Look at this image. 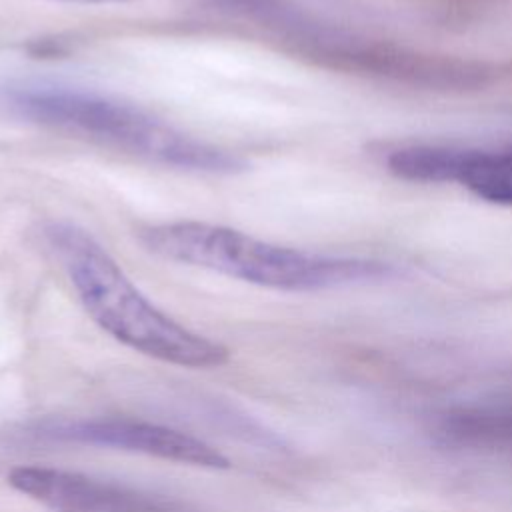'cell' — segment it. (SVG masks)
I'll return each instance as SVG.
<instances>
[{
	"mask_svg": "<svg viewBox=\"0 0 512 512\" xmlns=\"http://www.w3.org/2000/svg\"><path fill=\"white\" fill-rule=\"evenodd\" d=\"M42 234L88 316L114 340L186 368H216L228 362L230 350L224 344L158 310L88 230L70 222H48Z\"/></svg>",
	"mask_w": 512,
	"mask_h": 512,
	"instance_id": "1",
	"label": "cell"
},
{
	"mask_svg": "<svg viewBox=\"0 0 512 512\" xmlns=\"http://www.w3.org/2000/svg\"><path fill=\"white\" fill-rule=\"evenodd\" d=\"M66 2H90V4H102V2H124V0H66Z\"/></svg>",
	"mask_w": 512,
	"mask_h": 512,
	"instance_id": "8",
	"label": "cell"
},
{
	"mask_svg": "<svg viewBox=\"0 0 512 512\" xmlns=\"http://www.w3.org/2000/svg\"><path fill=\"white\" fill-rule=\"evenodd\" d=\"M32 434L58 442L92 444L140 452L190 466L214 470L230 468V460L208 442L186 432H180L176 428L140 420H44L32 428Z\"/></svg>",
	"mask_w": 512,
	"mask_h": 512,
	"instance_id": "4",
	"label": "cell"
},
{
	"mask_svg": "<svg viewBox=\"0 0 512 512\" xmlns=\"http://www.w3.org/2000/svg\"><path fill=\"white\" fill-rule=\"evenodd\" d=\"M140 244L164 260L208 268L230 278L288 292H314L388 282L398 268L370 258L326 256L276 246L240 230L180 220L146 226Z\"/></svg>",
	"mask_w": 512,
	"mask_h": 512,
	"instance_id": "2",
	"label": "cell"
},
{
	"mask_svg": "<svg viewBox=\"0 0 512 512\" xmlns=\"http://www.w3.org/2000/svg\"><path fill=\"white\" fill-rule=\"evenodd\" d=\"M462 148L406 146L388 156V170L410 182H456Z\"/></svg>",
	"mask_w": 512,
	"mask_h": 512,
	"instance_id": "7",
	"label": "cell"
},
{
	"mask_svg": "<svg viewBox=\"0 0 512 512\" xmlns=\"http://www.w3.org/2000/svg\"><path fill=\"white\" fill-rule=\"evenodd\" d=\"M8 484L52 512H184L162 496L50 466H16Z\"/></svg>",
	"mask_w": 512,
	"mask_h": 512,
	"instance_id": "5",
	"label": "cell"
},
{
	"mask_svg": "<svg viewBox=\"0 0 512 512\" xmlns=\"http://www.w3.org/2000/svg\"><path fill=\"white\" fill-rule=\"evenodd\" d=\"M456 182L492 204H512V144L496 150L462 148Z\"/></svg>",
	"mask_w": 512,
	"mask_h": 512,
	"instance_id": "6",
	"label": "cell"
},
{
	"mask_svg": "<svg viewBox=\"0 0 512 512\" xmlns=\"http://www.w3.org/2000/svg\"><path fill=\"white\" fill-rule=\"evenodd\" d=\"M0 100L10 114L26 122L84 136L178 170L236 174L246 168L238 154L102 94L56 84H12L2 90Z\"/></svg>",
	"mask_w": 512,
	"mask_h": 512,
	"instance_id": "3",
	"label": "cell"
}]
</instances>
